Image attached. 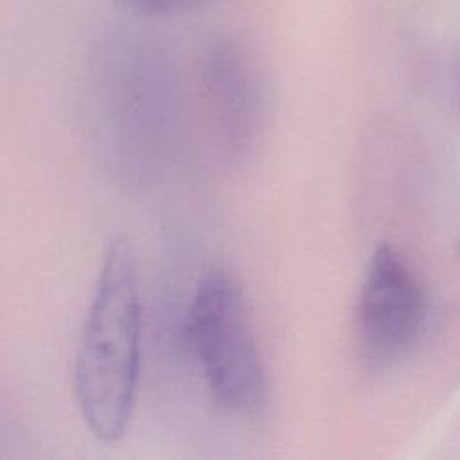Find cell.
Segmentation results:
<instances>
[{
  "instance_id": "obj_1",
  "label": "cell",
  "mask_w": 460,
  "mask_h": 460,
  "mask_svg": "<svg viewBox=\"0 0 460 460\" xmlns=\"http://www.w3.org/2000/svg\"><path fill=\"white\" fill-rule=\"evenodd\" d=\"M138 264L128 237L106 248L74 361V394L90 433L113 444L128 431L140 367Z\"/></svg>"
},
{
  "instance_id": "obj_2",
  "label": "cell",
  "mask_w": 460,
  "mask_h": 460,
  "mask_svg": "<svg viewBox=\"0 0 460 460\" xmlns=\"http://www.w3.org/2000/svg\"><path fill=\"white\" fill-rule=\"evenodd\" d=\"M189 336L214 399L252 417L268 402V379L243 291L225 271L208 273L189 309Z\"/></svg>"
},
{
  "instance_id": "obj_3",
  "label": "cell",
  "mask_w": 460,
  "mask_h": 460,
  "mask_svg": "<svg viewBox=\"0 0 460 460\" xmlns=\"http://www.w3.org/2000/svg\"><path fill=\"white\" fill-rule=\"evenodd\" d=\"M426 313L424 289L406 262L390 244H379L365 270L358 327L367 356L390 361L404 354L417 340Z\"/></svg>"
},
{
  "instance_id": "obj_4",
  "label": "cell",
  "mask_w": 460,
  "mask_h": 460,
  "mask_svg": "<svg viewBox=\"0 0 460 460\" xmlns=\"http://www.w3.org/2000/svg\"><path fill=\"white\" fill-rule=\"evenodd\" d=\"M458 257H460V241H458Z\"/></svg>"
}]
</instances>
